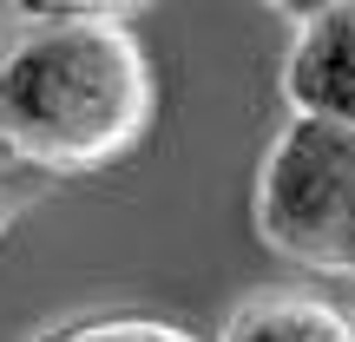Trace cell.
Returning <instances> with one entry per match:
<instances>
[{
    "label": "cell",
    "mask_w": 355,
    "mask_h": 342,
    "mask_svg": "<svg viewBox=\"0 0 355 342\" xmlns=\"http://www.w3.org/2000/svg\"><path fill=\"white\" fill-rule=\"evenodd\" d=\"M46 342H204L198 330L171 316H145V309H105V316H79L66 330H53Z\"/></svg>",
    "instance_id": "5"
},
{
    "label": "cell",
    "mask_w": 355,
    "mask_h": 342,
    "mask_svg": "<svg viewBox=\"0 0 355 342\" xmlns=\"http://www.w3.org/2000/svg\"><path fill=\"white\" fill-rule=\"evenodd\" d=\"M20 211H26V185L7 171V158H0V237L13 230V217H20Z\"/></svg>",
    "instance_id": "6"
},
{
    "label": "cell",
    "mask_w": 355,
    "mask_h": 342,
    "mask_svg": "<svg viewBox=\"0 0 355 342\" xmlns=\"http://www.w3.org/2000/svg\"><path fill=\"white\" fill-rule=\"evenodd\" d=\"M158 66L125 7H13L0 46V158L40 178H92L145 145Z\"/></svg>",
    "instance_id": "1"
},
{
    "label": "cell",
    "mask_w": 355,
    "mask_h": 342,
    "mask_svg": "<svg viewBox=\"0 0 355 342\" xmlns=\"http://www.w3.org/2000/svg\"><path fill=\"white\" fill-rule=\"evenodd\" d=\"M250 217L283 264L355 283V126L290 112L257 158Z\"/></svg>",
    "instance_id": "2"
},
{
    "label": "cell",
    "mask_w": 355,
    "mask_h": 342,
    "mask_svg": "<svg viewBox=\"0 0 355 342\" xmlns=\"http://www.w3.org/2000/svg\"><path fill=\"white\" fill-rule=\"evenodd\" d=\"M217 342H355V309L316 290H250L224 316Z\"/></svg>",
    "instance_id": "4"
},
{
    "label": "cell",
    "mask_w": 355,
    "mask_h": 342,
    "mask_svg": "<svg viewBox=\"0 0 355 342\" xmlns=\"http://www.w3.org/2000/svg\"><path fill=\"white\" fill-rule=\"evenodd\" d=\"M283 99L303 119L355 126V0H329L296 20L283 53Z\"/></svg>",
    "instance_id": "3"
}]
</instances>
